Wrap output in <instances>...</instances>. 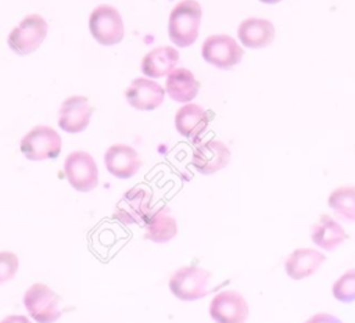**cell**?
<instances>
[{"label": "cell", "mask_w": 355, "mask_h": 323, "mask_svg": "<svg viewBox=\"0 0 355 323\" xmlns=\"http://www.w3.org/2000/svg\"><path fill=\"white\" fill-rule=\"evenodd\" d=\"M201 6L196 0H182L171 11L168 35L175 46L189 47L198 37L201 25Z\"/></svg>", "instance_id": "6da1fadb"}, {"label": "cell", "mask_w": 355, "mask_h": 323, "mask_svg": "<svg viewBox=\"0 0 355 323\" xmlns=\"http://www.w3.org/2000/svg\"><path fill=\"white\" fill-rule=\"evenodd\" d=\"M47 30L49 25L42 15L29 14L10 32L7 44L18 55H28L39 49L47 36Z\"/></svg>", "instance_id": "7a4b0ae2"}, {"label": "cell", "mask_w": 355, "mask_h": 323, "mask_svg": "<svg viewBox=\"0 0 355 323\" xmlns=\"http://www.w3.org/2000/svg\"><path fill=\"white\" fill-rule=\"evenodd\" d=\"M211 273L204 268L189 265L179 268L169 279V290L180 301H196L208 294Z\"/></svg>", "instance_id": "3957f363"}, {"label": "cell", "mask_w": 355, "mask_h": 323, "mask_svg": "<svg viewBox=\"0 0 355 323\" xmlns=\"http://www.w3.org/2000/svg\"><path fill=\"white\" fill-rule=\"evenodd\" d=\"M62 148L61 136L50 126L39 125L29 130L19 143L21 152L31 161L54 159Z\"/></svg>", "instance_id": "277c9868"}, {"label": "cell", "mask_w": 355, "mask_h": 323, "mask_svg": "<svg viewBox=\"0 0 355 323\" xmlns=\"http://www.w3.org/2000/svg\"><path fill=\"white\" fill-rule=\"evenodd\" d=\"M61 298L49 286L33 283L24 295V305L29 316L37 323H54L61 317Z\"/></svg>", "instance_id": "5b68a950"}, {"label": "cell", "mask_w": 355, "mask_h": 323, "mask_svg": "<svg viewBox=\"0 0 355 323\" xmlns=\"http://www.w3.org/2000/svg\"><path fill=\"white\" fill-rule=\"evenodd\" d=\"M89 29L92 36L101 46H114L123 39L125 28L121 14L108 4L96 7L89 17Z\"/></svg>", "instance_id": "8992f818"}, {"label": "cell", "mask_w": 355, "mask_h": 323, "mask_svg": "<svg viewBox=\"0 0 355 323\" xmlns=\"http://www.w3.org/2000/svg\"><path fill=\"white\" fill-rule=\"evenodd\" d=\"M68 183L80 193H89L98 184V171L94 158L86 151L71 152L64 164Z\"/></svg>", "instance_id": "52a82bcc"}, {"label": "cell", "mask_w": 355, "mask_h": 323, "mask_svg": "<svg viewBox=\"0 0 355 323\" xmlns=\"http://www.w3.org/2000/svg\"><path fill=\"white\" fill-rule=\"evenodd\" d=\"M202 58L219 68L230 69L237 65L243 58V49L239 43L229 35H211L202 43Z\"/></svg>", "instance_id": "ba28073f"}, {"label": "cell", "mask_w": 355, "mask_h": 323, "mask_svg": "<svg viewBox=\"0 0 355 323\" xmlns=\"http://www.w3.org/2000/svg\"><path fill=\"white\" fill-rule=\"evenodd\" d=\"M153 194L147 189L133 187L126 191L115 205L114 219L122 225L144 223L151 212Z\"/></svg>", "instance_id": "9c48e42d"}, {"label": "cell", "mask_w": 355, "mask_h": 323, "mask_svg": "<svg viewBox=\"0 0 355 323\" xmlns=\"http://www.w3.org/2000/svg\"><path fill=\"white\" fill-rule=\"evenodd\" d=\"M209 315L216 323H245L248 317V304L240 293L225 290L212 298Z\"/></svg>", "instance_id": "30bf717a"}, {"label": "cell", "mask_w": 355, "mask_h": 323, "mask_svg": "<svg viewBox=\"0 0 355 323\" xmlns=\"http://www.w3.org/2000/svg\"><path fill=\"white\" fill-rule=\"evenodd\" d=\"M93 115V107L87 97L71 96L65 98L58 112V126L67 133L83 132Z\"/></svg>", "instance_id": "8fae6325"}, {"label": "cell", "mask_w": 355, "mask_h": 323, "mask_svg": "<svg viewBox=\"0 0 355 323\" xmlns=\"http://www.w3.org/2000/svg\"><path fill=\"white\" fill-rule=\"evenodd\" d=\"M230 161L229 148L219 140H208L200 143L194 151L191 162L197 172L202 175H212L223 169Z\"/></svg>", "instance_id": "7c38bea8"}, {"label": "cell", "mask_w": 355, "mask_h": 323, "mask_svg": "<svg viewBox=\"0 0 355 323\" xmlns=\"http://www.w3.org/2000/svg\"><path fill=\"white\" fill-rule=\"evenodd\" d=\"M125 97L130 107L139 111H153L164 103L165 89L151 79L139 78L132 80L125 90Z\"/></svg>", "instance_id": "4fadbf2b"}, {"label": "cell", "mask_w": 355, "mask_h": 323, "mask_svg": "<svg viewBox=\"0 0 355 323\" xmlns=\"http://www.w3.org/2000/svg\"><path fill=\"white\" fill-rule=\"evenodd\" d=\"M104 162L107 171L118 179H129L135 176L141 166L137 151L126 144L110 146L105 151Z\"/></svg>", "instance_id": "5bb4252c"}, {"label": "cell", "mask_w": 355, "mask_h": 323, "mask_svg": "<svg viewBox=\"0 0 355 323\" xmlns=\"http://www.w3.org/2000/svg\"><path fill=\"white\" fill-rule=\"evenodd\" d=\"M212 115L197 104H186L175 115L176 130L186 139H198L208 128Z\"/></svg>", "instance_id": "9a60e30c"}, {"label": "cell", "mask_w": 355, "mask_h": 323, "mask_svg": "<svg viewBox=\"0 0 355 323\" xmlns=\"http://www.w3.org/2000/svg\"><path fill=\"white\" fill-rule=\"evenodd\" d=\"M326 261V256L313 248L294 250L284 261V270L293 280H302L312 276L320 265Z\"/></svg>", "instance_id": "2e32d148"}, {"label": "cell", "mask_w": 355, "mask_h": 323, "mask_svg": "<svg viewBox=\"0 0 355 323\" xmlns=\"http://www.w3.org/2000/svg\"><path fill=\"white\" fill-rule=\"evenodd\" d=\"M276 35V29L269 19L247 18L237 28V36L243 46L248 49H262L269 46Z\"/></svg>", "instance_id": "e0dca14e"}, {"label": "cell", "mask_w": 355, "mask_h": 323, "mask_svg": "<svg viewBox=\"0 0 355 323\" xmlns=\"http://www.w3.org/2000/svg\"><path fill=\"white\" fill-rule=\"evenodd\" d=\"M311 238L318 247L326 251H333L341 243L348 240L349 236L336 219L327 213H322L312 225Z\"/></svg>", "instance_id": "ac0fdd59"}, {"label": "cell", "mask_w": 355, "mask_h": 323, "mask_svg": "<svg viewBox=\"0 0 355 323\" xmlns=\"http://www.w3.org/2000/svg\"><path fill=\"white\" fill-rule=\"evenodd\" d=\"M179 61V51L171 46H162L148 51L141 60V72L151 78L158 79L169 75L176 62Z\"/></svg>", "instance_id": "d6986e66"}, {"label": "cell", "mask_w": 355, "mask_h": 323, "mask_svg": "<svg viewBox=\"0 0 355 323\" xmlns=\"http://www.w3.org/2000/svg\"><path fill=\"white\" fill-rule=\"evenodd\" d=\"M200 82L187 68H175L166 78L165 91L176 103H189L198 94Z\"/></svg>", "instance_id": "ffe728a7"}, {"label": "cell", "mask_w": 355, "mask_h": 323, "mask_svg": "<svg viewBox=\"0 0 355 323\" xmlns=\"http://www.w3.org/2000/svg\"><path fill=\"white\" fill-rule=\"evenodd\" d=\"M143 226L144 237L155 243H166L178 234L176 220L166 207L150 212Z\"/></svg>", "instance_id": "44dd1931"}, {"label": "cell", "mask_w": 355, "mask_h": 323, "mask_svg": "<svg viewBox=\"0 0 355 323\" xmlns=\"http://www.w3.org/2000/svg\"><path fill=\"white\" fill-rule=\"evenodd\" d=\"M327 204L337 218L355 222V186L334 189L329 195Z\"/></svg>", "instance_id": "7402d4cb"}, {"label": "cell", "mask_w": 355, "mask_h": 323, "mask_svg": "<svg viewBox=\"0 0 355 323\" xmlns=\"http://www.w3.org/2000/svg\"><path fill=\"white\" fill-rule=\"evenodd\" d=\"M333 295L340 302L355 301V268L341 274L333 284Z\"/></svg>", "instance_id": "603a6c76"}, {"label": "cell", "mask_w": 355, "mask_h": 323, "mask_svg": "<svg viewBox=\"0 0 355 323\" xmlns=\"http://www.w3.org/2000/svg\"><path fill=\"white\" fill-rule=\"evenodd\" d=\"M18 256L10 251L0 252V284L11 280L18 269Z\"/></svg>", "instance_id": "cb8c5ba5"}, {"label": "cell", "mask_w": 355, "mask_h": 323, "mask_svg": "<svg viewBox=\"0 0 355 323\" xmlns=\"http://www.w3.org/2000/svg\"><path fill=\"white\" fill-rule=\"evenodd\" d=\"M304 323H343V322L329 313H316L312 317H309L308 320H305Z\"/></svg>", "instance_id": "d4e9b609"}, {"label": "cell", "mask_w": 355, "mask_h": 323, "mask_svg": "<svg viewBox=\"0 0 355 323\" xmlns=\"http://www.w3.org/2000/svg\"><path fill=\"white\" fill-rule=\"evenodd\" d=\"M0 323H32V322L24 315H10L4 317Z\"/></svg>", "instance_id": "484cf974"}, {"label": "cell", "mask_w": 355, "mask_h": 323, "mask_svg": "<svg viewBox=\"0 0 355 323\" xmlns=\"http://www.w3.org/2000/svg\"><path fill=\"white\" fill-rule=\"evenodd\" d=\"M259 1L266 3V4H276V3H279V1H282V0H259Z\"/></svg>", "instance_id": "4316f807"}]
</instances>
